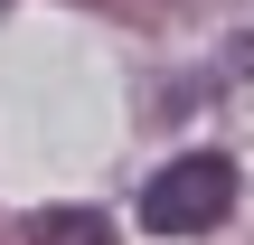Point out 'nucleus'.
<instances>
[{
    "label": "nucleus",
    "mask_w": 254,
    "mask_h": 245,
    "mask_svg": "<svg viewBox=\"0 0 254 245\" xmlns=\"http://www.w3.org/2000/svg\"><path fill=\"white\" fill-rule=\"evenodd\" d=\"M226 208H236V161H217V151L160 161L151 189H141V227L151 236H207Z\"/></svg>",
    "instance_id": "obj_1"
},
{
    "label": "nucleus",
    "mask_w": 254,
    "mask_h": 245,
    "mask_svg": "<svg viewBox=\"0 0 254 245\" xmlns=\"http://www.w3.org/2000/svg\"><path fill=\"white\" fill-rule=\"evenodd\" d=\"M28 245H113V227H104L94 208H47V217L28 227Z\"/></svg>",
    "instance_id": "obj_2"
}]
</instances>
